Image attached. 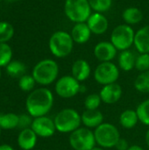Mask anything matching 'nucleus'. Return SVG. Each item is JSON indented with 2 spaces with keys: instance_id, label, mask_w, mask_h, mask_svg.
Returning <instances> with one entry per match:
<instances>
[{
  "instance_id": "e433bc0d",
  "label": "nucleus",
  "mask_w": 149,
  "mask_h": 150,
  "mask_svg": "<svg viewBox=\"0 0 149 150\" xmlns=\"http://www.w3.org/2000/svg\"><path fill=\"white\" fill-rule=\"evenodd\" d=\"M145 140H146V143L148 145V147L149 148V129L147 131L146 133V136H145Z\"/></svg>"
},
{
  "instance_id": "cd10ccee",
  "label": "nucleus",
  "mask_w": 149,
  "mask_h": 150,
  "mask_svg": "<svg viewBox=\"0 0 149 150\" xmlns=\"http://www.w3.org/2000/svg\"><path fill=\"white\" fill-rule=\"evenodd\" d=\"M12 58V49L7 43H0V68L6 67Z\"/></svg>"
},
{
  "instance_id": "c9c22d12",
  "label": "nucleus",
  "mask_w": 149,
  "mask_h": 150,
  "mask_svg": "<svg viewBox=\"0 0 149 150\" xmlns=\"http://www.w3.org/2000/svg\"><path fill=\"white\" fill-rule=\"evenodd\" d=\"M128 150H144V149L141 148V147L139 146V145H132V146L129 147Z\"/></svg>"
},
{
  "instance_id": "4468645a",
  "label": "nucleus",
  "mask_w": 149,
  "mask_h": 150,
  "mask_svg": "<svg viewBox=\"0 0 149 150\" xmlns=\"http://www.w3.org/2000/svg\"><path fill=\"white\" fill-rule=\"evenodd\" d=\"M86 23L91 33L96 35L104 34L109 27V22L107 18L100 12L91 13Z\"/></svg>"
},
{
  "instance_id": "393cba45",
  "label": "nucleus",
  "mask_w": 149,
  "mask_h": 150,
  "mask_svg": "<svg viewBox=\"0 0 149 150\" xmlns=\"http://www.w3.org/2000/svg\"><path fill=\"white\" fill-rule=\"evenodd\" d=\"M134 88L141 93H149V70L141 72L134 81Z\"/></svg>"
},
{
  "instance_id": "a19ab883",
  "label": "nucleus",
  "mask_w": 149,
  "mask_h": 150,
  "mask_svg": "<svg viewBox=\"0 0 149 150\" xmlns=\"http://www.w3.org/2000/svg\"><path fill=\"white\" fill-rule=\"evenodd\" d=\"M0 136H1V127H0Z\"/></svg>"
},
{
  "instance_id": "c85d7f7f",
  "label": "nucleus",
  "mask_w": 149,
  "mask_h": 150,
  "mask_svg": "<svg viewBox=\"0 0 149 150\" xmlns=\"http://www.w3.org/2000/svg\"><path fill=\"white\" fill-rule=\"evenodd\" d=\"M36 81L34 80L32 76L30 75H24L21 77H19L18 80V87L21 91L25 92H31L34 90Z\"/></svg>"
},
{
  "instance_id": "f257e3e1",
  "label": "nucleus",
  "mask_w": 149,
  "mask_h": 150,
  "mask_svg": "<svg viewBox=\"0 0 149 150\" xmlns=\"http://www.w3.org/2000/svg\"><path fill=\"white\" fill-rule=\"evenodd\" d=\"M54 95L45 87L33 90L28 95L25 101L27 113L32 118L47 116L54 105Z\"/></svg>"
},
{
  "instance_id": "f03ea898",
  "label": "nucleus",
  "mask_w": 149,
  "mask_h": 150,
  "mask_svg": "<svg viewBox=\"0 0 149 150\" xmlns=\"http://www.w3.org/2000/svg\"><path fill=\"white\" fill-rule=\"evenodd\" d=\"M58 75V63L52 59H44L40 61L33 67L32 73L36 83L42 86H47L55 82Z\"/></svg>"
},
{
  "instance_id": "dca6fc26",
  "label": "nucleus",
  "mask_w": 149,
  "mask_h": 150,
  "mask_svg": "<svg viewBox=\"0 0 149 150\" xmlns=\"http://www.w3.org/2000/svg\"><path fill=\"white\" fill-rule=\"evenodd\" d=\"M71 73L72 76H74L78 82H83L90 77L91 74V68L87 61L78 59L72 65Z\"/></svg>"
},
{
  "instance_id": "ddd939ff",
  "label": "nucleus",
  "mask_w": 149,
  "mask_h": 150,
  "mask_svg": "<svg viewBox=\"0 0 149 150\" xmlns=\"http://www.w3.org/2000/svg\"><path fill=\"white\" fill-rule=\"evenodd\" d=\"M99 95L103 103L106 105H113L121 98L122 88L117 83L107 84L103 86Z\"/></svg>"
},
{
  "instance_id": "ea45409f",
  "label": "nucleus",
  "mask_w": 149,
  "mask_h": 150,
  "mask_svg": "<svg viewBox=\"0 0 149 150\" xmlns=\"http://www.w3.org/2000/svg\"><path fill=\"white\" fill-rule=\"evenodd\" d=\"M1 76H2V73H1V69H0V78H1Z\"/></svg>"
},
{
  "instance_id": "f8f14e48",
  "label": "nucleus",
  "mask_w": 149,
  "mask_h": 150,
  "mask_svg": "<svg viewBox=\"0 0 149 150\" xmlns=\"http://www.w3.org/2000/svg\"><path fill=\"white\" fill-rule=\"evenodd\" d=\"M117 48L111 41L98 42L94 47V55L101 62H112L117 55Z\"/></svg>"
},
{
  "instance_id": "f3484780",
  "label": "nucleus",
  "mask_w": 149,
  "mask_h": 150,
  "mask_svg": "<svg viewBox=\"0 0 149 150\" xmlns=\"http://www.w3.org/2000/svg\"><path fill=\"white\" fill-rule=\"evenodd\" d=\"M81 119L82 124L90 129L97 128L104 123V115L99 110H85L82 113Z\"/></svg>"
},
{
  "instance_id": "f704fd0d",
  "label": "nucleus",
  "mask_w": 149,
  "mask_h": 150,
  "mask_svg": "<svg viewBox=\"0 0 149 150\" xmlns=\"http://www.w3.org/2000/svg\"><path fill=\"white\" fill-rule=\"evenodd\" d=\"M0 150H14V149L8 144H2L0 145Z\"/></svg>"
},
{
  "instance_id": "7c9ffc66",
  "label": "nucleus",
  "mask_w": 149,
  "mask_h": 150,
  "mask_svg": "<svg viewBox=\"0 0 149 150\" xmlns=\"http://www.w3.org/2000/svg\"><path fill=\"white\" fill-rule=\"evenodd\" d=\"M101 103L102 100L100 95L97 93L90 94L84 99V106L86 110H97Z\"/></svg>"
},
{
  "instance_id": "2eb2a0df",
  "label": "nucleus",
  "mask_w": 149,
  "mask_h": 150,
  "mask_svg": "<svg viewBox=\"0 0 149 150\" xmlns=\"http://www.w3.org/2000/svg\"><path fill=\"white\" fill-rule=\"evenodd\" d=\"M37 140H38L37 134L30 127L20 131L17 142L18 147L22 150H32L36 146Z\"/></svg>"
},
{
  "instance_id": "5701e85b",
  "label": "nucleus",
  "mask_w": 149,
  "mask_h": 150,
  "mask_svg": "<svg viewBox=\"0 0 149 150\" xmlns=\"http://www.w3.org/2000/svg\"><path fill=\"white\" fill-rule=\"evenodd\" d=\"M18 115L13 112L0 113V127L1 129L10 130L18 127Z\"/></svg>"
},
{
  "instance_id": "0eeeda50",
  "label": "nucleus",
  "mask_w": 149,
  "mask_h": 150,
  "mask_svg": "<svg viewBox=\"0 0 149 150\" xmlns=\"http://www.w3.org/2000/svg\"><path fill=\"white\" fill-rule=\"evenodd\" d=\"M135 33L133 28L126 24L117 25L112 32L111 42L119 51L128 50L134 43Z\"/></svg>"
},
{
  "instance_id": "6e6552de",
  "label": "nucleus",
  "mask_w": 149,
  "mask_h": 150,
  "mask_svg": "<svg viewBox=\"0 0 149 150\" xmlns=\"http://www.w3.org/2000/svg\"><path fill=\"white\" fill-rule=\"evenodd\" d=\"M68 142L74 150H91L97 144L94 132L87 127H79L72 132Z\"/></svg>"
},
{
  "instance_id": "473e14b6",
  "label": "nucleus",
  "mask_w": 149,
  "mask_h": 150,
  "mask_svg": "<svg viewBox=\"0 0 149 150\" xmlns=\"http://www.w3.org/2000/svg\"><path fill=\"white\" fill-rule=\"evenodd\" d=\"M32 117L30 115V114H25V113H23V114H20L18 115V127L20 128L21 130L23 129H26V128H30L31 126H32Z\"/></svg>"
},
{
  "instance_id": "6ab92c4d",
  "label": "nucleus",
  "mask_w": 149,
  "mask_h": 150,
  "mask_svg": "<svg viewBox=\"0 0 149 150\" xmlns=\"http://www.w3.org/2000/svg\"><path fill=\"white\" fill-rule=\"evenodd\" d=\"M91 31L90 30L86 22L76 23L71 30V37L75 43L84 44L86 43L91 36Z\"/></svg>"
},
{
  "instance_id": "c756f323",
  "label": "nucleus",
  "mask_w": 149,
  "mask_h": 150,
  "mask_svg": "<svg viewBox=\"0 0 149 150\" xmlns=\"http://www.w3.org/2000/svg\"><path fill=\"white\" fill-rule=\"evenodd\" d=\"M89 4L95 12H106L112 5V0H88Z\"/></svg>"
},
{
  "instance_id": "7ed1b4c3",
  "label": "nucleus",
  "mask_w": 149,
  "mask_h": 150,
  "mask_svg": "<svg viewBox=\"0 0 149 150\" xmlns=\"http://www.w3.org/2000/svg\"><path fill=\"white\" fill-rule=\"evenodd\" d=\"M56 131L61 134H71L78 129L82 124L81 115L72 108L61 110L54 119Z\"/></svg>"
},
{
  "instance_id": "b1692460",
  "label": "nucleus",
  "mask_w": 149,
  "mask_h": 150,
  "mask_svg": "<svg viewBox=\"0 0 149 150\" xmlns=\"http://www.w3.org/2000/svg\"><path fill=\"white\" fill-rule=\"evenodd\" d=\"M5 68L7 74L14 78L21 77L25 72V65L20 61H11Z\"/></svg>"
},
{
  "instance_id": "4c0bfd02",
  "label": "nucleus",
  "mask_w": 149,
  "mask_h": 150,
  "mask_svg": "<svg viewBox=\"0 0 149 150\" xmlns=\"http://www.w3.org/2000/svg\"><path fill=\"white\" fill-rule=\"evenodd\" d=\"M91 150H105L103 148H101V147H95V148H93Z\"/></svg>"
},
{
  "instance_id": "2f4dec72",
  "label": "nucleus",
  "mask_w": 149,
  "mask_h": 150,
  "mask_svg": "<svg viewBox=\"0 0 149 150\" xmlns=\"http://www.w3.org/2000/svg\"><path fill=\"white\" fill-rule=\"evenodd\" d=\"M135 69L141 72L149 70V54H140L136 57Z\"/></svg>"
},
{
  "instance_id": "a211bd4d",
  "label": "nucleus",
  "mask_w": 149,
  "mask_h": 150,
  "mask_svg": "<svg viewBox=\"0 0 149 150\" xmlns=\"http://www.w3.org/2000/svg\"><path fill=\"white\" fill-rule=\"evenodd\" d=\"M133 44L140 54H149V25L141 27L135 33Z\"/></svg>"
},
{
  "instance_id": "412c9836",
  "label": "nucleus",
  "mask_w": 149,
  "mask_h": 150,
  "mask_svg": "<svg viewBox=\"0 0 149 150\" xmlns=\"http://www.w3.org/2000/svg\"><path fill=\"white\" fill-rule=\"evenodd\" d=\"M139 121L140 120L136 111L131 109L124 111L119 117V123L122 126V127L126 129L133 128L134 127H136Z\"/></svg>"
},
{
  "instance_id": "a878e982",
  "label": "nucleus",
  "mask_w": 149,
  "mask_h": 150,
  "mask_svg": "<svg viewBox=\"0 0 149 150\" xmlns=\"http://www.w3.org/2000/svg\"><path fill=\"white\" fill-rule=\"evenodd\" d=\"M14 35V28L11 24L0 21V43H7Z\"/></svg>"
},
{
  "instance_id": "bb28decb",
  "label": "nucleus",
  "mask_w": 149,
  "mask_h": 150,
  "mask_svg": "<svg viewBox=\"0 0 149 150\" xmlns=\"http://www.w3.org/2000/svg\"><path fill=\"white\" fill-rule=\"evenodd\" d=\"M139 120L145 126L149 127V98L141 102L136 108Z\"/></svg>"
},
{
  "instance_id": "72a5a7b5",
  "label": "nucleus",
  "mask_w": 149,
  "mask_h": 150,
  "mask_svg": "<svg viewBox=\"0 0 149 150\" xmlns=\"http://www.w3.org/2000/svg\"><path fill=\"white\" fill-rule=\"evenodd\" d=\"M129 147L130 146L128 144V142L125 139H122V138L119 139V141L118 142V143L115 146L117 150H128Z\"/></svg>"
},
{
  "instance_id": "1a4fd4ad",
  "label": "nucleus",
  "mask_w": 149,
  "mask_h": 150,
  "mask_svg": "<svg viewBox=\"0 0 149 150\" xmlns=\"http://www.w3.org/2000/svg\"><path fill=\"white\" fill-rule=\"evenodd\" d=\"M119 77V69L112 62H101L94 70V79L103 86L117 83Z\"/></svg>"
},
{
  "instance_id": "9b49d317",
  "label": "nucleus",
  "mask_w": 149,
  "mask_h": 150,
  "mask_svg": "<svg viewBox=\"0 0 149 150\" xmlns=\"http://www.w3.org/2000/svg\"><path fill=\"white\" fill-rule=\"evenodd\" d=\"M31 128L40 138L52 137L56 132V127L54 120L47 116H41L33 118Z\"/></svg>"
},
{
  "instance_id": "58836bf2",
  "label": "nucleus",
  "mask_w": 149,
  "mask_h": 150,
  "mask_svg": "<svg viewBox=\"0 0 149 150\" xmlns=\"http://www.w3.org/2000/svg\"><path fill=\"white\" fill-rule=\"evenodd\" d=\"M8 2H15V1H18V0H6Z\"/></svg>"
},
{
  "instance_id": "423d86ee",
  "label": "nucleus",
  "mask_w": 149,
  "mask_h": 150,
  "mask_svg": "<svg viewBox=\"0 0 149 150\" xmlns=\"http://www.w3.org/2000/svg\"><path fill=\"white\" fill-rule=\"evenodd\" d=\"M96 143L103 149H112L116 146L120 139L118 127L111 123L104 122L94 129Z\"/></svg>"
},
{
  "instance_id": "9d476101",
  "label": "nucleus",
  "mask_w": 149,
  "mask_h": 150,
  "mask_svg": "<svg viewBox=\"0 0 149 150\" xmlns=\"http://www.w3.org/2000/svg\"><path fill=\"white\" fill-rule=\"evenodd\" d=\"M81 84L74 76H64L59 78L55 83V92L62 98H71L81 91Z\"/></svg>"
},
{
  "instance_id": "aec40b11",
  "label": "nucleus",
  "mask_w": 149,
  "mask_h": 150,
  "mask_svg": "<svg viewBox=\"0 0 149 150\" xmlns=\"http://www.w3.org/2000/svg\"><path fill=\"white\" fill-rule=\"evenodd\" d=\"M135 62L136 57L129 49L122 51L119 56V67L123 71H131L135 68Z\"/></svg>"
},
{
  "instance_id": "39448f33",
  "label": "nucleus",
  "mask_w": 149,
  "mask_h": 150,
  "mask_svg": "<svg viewBox=\"0 0 149 150\" xmlns=\"http://www.w3.org/2000/svg\"><path fill=\"white\" fill-rule=\"evenodd\" d=\"M91 11L88 0H66L64 4L66 17L75 24L86 22L91 15Z\"/></svg>"
},
{
  "instance_id": "79ce46f5",
  "label": "nucleus",
  "mask_w": 149,
  "mask_h": 150,
  "mask_svg": "<svg viewBox=\"0 0 149 150\" xmlns=\"http://www.w3.org/2000/svg\"><path fill=\"white\" fill-rule=\"evenodd\" d=\"M1 1H2V0H0V2H1Z\"/></svg>"
},
{
  "instance_id": "20e7f679",
  "label": "nucleus",
  "mask_w": 149,
  "mask_h": 150,
  "mask_svg": "<svg viewBox=\"0 0 149 150\" xmlns=\"http://www.w3.org/2000/svg\"><path fill=\"white\" fill-rule=\"evenodd\" d=\"M74 43L70 33L65 31H56L51 35L48 47L54 56L57 58H64L71 54Z\"/></svg>"
},
{
  "instance_id": "4be33fe9",
  "label": "nucleus",
  "mask_w": 149,
  "mask_h": 150,
  "mask_svg": "<svg viewBox=\"0 0 149 150\" xmlns=\"http://www.w3.org/2000/svg\"><path fill=\"white\" fill-rule=\"evenodd\" d=\"M122 18L126 25H136L141 22L143 18V13L137 7H128L123 11Z\"/></svg>"
}]
</instances>
